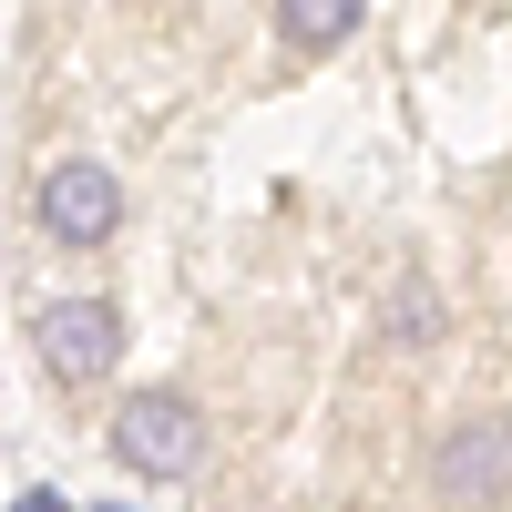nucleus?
<instances>
[{
  "instance_id": "5",
  "label": "nucleus",
  "mask_w": 512,
  "mask_h": 512,
  "mask_svg": "<svg viewBox=\"0 0 512 512\" xmlns=\"http://www.w3.org/2000/svg\"><path fill=\"white\" fill-rule=\"evenodd\" d=\"M359 31V0H277V41L287 52H328Z\"/></svg>"
},
{
  "instance_id": "2",
  "label": "nucleus",
  "mask_w": 512,
  "mask_h": 512,
  "mask_svg": "<svg viewBox=\"0 0 512 512\" xmlns=\"http://www.w3.org/2000/svg\"><path fill=\"white\" fill-rule=\"evenodd\" d=\"M31 349H41V369L62 390H103V369L123 359V308L113 297H52L31 318Z\"/></svg>"
},
{
  "instance_id": "7",
  "label": "nucleus",
  "mask_w": 512,
  "mask_h": 512,
  "mask_svg": "<svg viewBox=\"0 0 512 512\" xmlns=\"http://www.w3.org/2000/svg\"><path fill=\"white\" fill-rule=\"evenodd\" d=\"M11 512H72V502H62V492H21Z\"/></svg>"
},
{
  "instance_id": "6",
  "label": "nucleus",
  "mask_w": 512,
  "mask_h": 512,
  "mask_svg": "<svg viewBox=\"0 0 512 512\" xmlns=\"http://www.w3.org/2000/svg\"><path fill=\"white\" fill-rule=\"evenodd\" d=\"M390 338H400V349L441 338V297H431V287H400V297H390Z\"/></svg>"
},
{
  "instance_id": "9",
  "label": "nucleus",
  "mask_w": 512,
  "mask_h": 512,
  "mask_svg": "<svg viewBox=\"0 0 512 512\" xmlns=\"http://www.w3.org/2000/svg\"><path fill=\"white\" fill-rule=\"evenodd\" d=\"M502 431H512V420H502Z\"/></svg>"
},
{
  "instance_id": "1",
  "label": "nucleus",
  "mask_w": 512,
  "mask_h": 512,
  "mask_svg": "<svg viewBox=\"0 0 512 512\" xmlns=\"http://www.w3.org/2000/svg\"><path fill=\"white\" fill-rule=\"evenodd\" d=\"M113 461H123L134 482H185L195 461H205L195 400H185V390H123V410H113Z\"/></svg>"
},
{
  "instance_id": "3",
  "label": "nucleus",
  "mask_w": 512,
  "mask_h": 512,
  "mask_svg": "<svg viewBox=\"0 0 512 512\" xmlns=\"http://www.w3.org/2000/svg\"><path fill=\"white\" fill-rule=\"evenodd\" d=\"M31 216H41L52 246H103V236L123 226V185L103 175L93 154H62L52 175H41V195H31Z\"/></svg>"
},
{
  "instance_id": "4",
  "label": "nucleus",
  "mask_w": 512,
  "mask_h": 512,
  "mask_svg": "<svg viewBox=\"0 0 512 512\" xmlns=\"http://www.w3.org/2000/svg\"><path fill=\"white\" fill-rule=\"evenodd\" d=\"M502 472H512V431L502 420H461V431H441V451H431V492L451 512H492Z\"/></svg>"
},
{
  "instance_id": "8",
  "label": "nucleus",
  "mask_w": 512,
  "mask_h": 512,
  "mask_svg": "<svg viewBox=\"0 0 512 512\" xmlns=\"http://www.w3.org/2000/svg\"><path fill=\"white\" fill-rule=\"evenodd\" d=\"M93 512H123V502H93Z\"/></svg>"
}]
</instances>
